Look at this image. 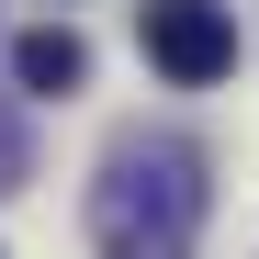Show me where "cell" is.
Masks as SVG:
<instances>
[{
	"mask_svg": "<svg viewBox=\"0 0 259 259\" xmlns=\"http://www.w3.org/2000/svg\"><path fill=\"white\" fill-rule=\"evenodd\" d=\"M136 34H147V57L181 79V91H214V79L237 68V23L214 12V0H147Z\"/></svg>",
	"mask_w": 259,
	"mask_h": 259,
	"instance_id": "cell-2",
	"label": "cell"
},
{
	"mask_svg": "<svg viewBox=\"0 0 259 259\" xmlns=\"http://www.w3.org/2000/svg\"><path fill=\"white\" fill-rule=\"evenodd\" d=\"M79 79H91V46H79L68 23H34V34H12V91H34V102H68Z\"/></svg>",
	"mask_w": 259,
	"mask_h": 259,
	"instance_id": "cell-3",
	"label": "cell"
},
{
	"mask_svg": "<svg viewBox=\"0 0 259 259\" xmlns=\"http://www.w3.org/2000/svg\"><path fill=\"white\" fill-rule=\"evenodd\" d=\"M192 237H203V147L124 136L91 181V248L102 259H192Z\"/></svg>",
	"mask_w": 259,
	"mask_h": 259,
	"instance_id": "cell-1",
	"label": "cell"
},
{
	"mask_svg": "<svg viewBox=\"0 0 259 259\" xmlns=\"http://www.w3.org/2000/svg\"><path fill=\"white\" fill-rule=\"evenodd\" d=\"M23 181H34V136H23V102L0 91V203H12Z\"/></svg>",
	"mask_w": 259,
	"mask_h": 259,
	"instance_id": "cell-4",
	"label": "cell"
}]
</instances>
